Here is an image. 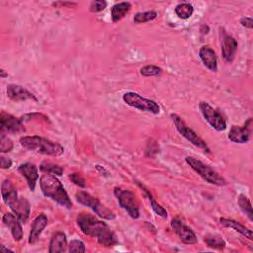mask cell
I'll return each mask as SVG.
<instances>
[{
  "mask_svg": "<svg viewBox=\"0 0 253 253\" xmlns=\"http://www.w3.org/2000/svg\"><path fill=\"white\" fill-rule=\"evenodd\" d=\"M2 221L7 227L11 229V233L14 240L20 241L23 237V229H22V225L20 223L21 220L19 219V217L14 212L13 213L7 212L3 215Z\"/></svg>",
  "mask_w": 253,
  "mask_h": 253,
  "instance_id": "16",
  "label": "cell"
},
{
  "mask_svg": "<svg viewBox=\"0 0 253 253\" xmlns=\"http://www.w3.org/2000/svg\"><path fill=\"white\" fill-rule=\"evenodd\" d=\"M185 161L195 172H197L207 182H209L211 184H213V185H216V186L226 185L225 179L221 175H219L211 166L203 163L202 161H200V160H198V159H196L195 157H192V156H187L185 158Z\"/></svg>",
  "mask_w": 253,
  "mask_h": 253,
  "instance_id": "4",
  "label": "cell"
},
{
  "mask_svg": "<svg viewBox=\"0 0 253 253\" xmlns=\"http://www.w3.org/2000/svg\"><path fill=\"white\" fill-rule=\"evenodd\" d=\"M252 132V119L249 118L243 126H232L228 132V138L235 143H246Z\"/></svg>",
  "mask_w": 253,
  "mask_h": 253,
  "instance_id": "10",
  "label": "cell"
},
{
  "mask_svg": "<svg viewBox=\"0 0 253 253\" xmlns=\"http://www.w3.org/2000/svg\"><path fill=\"white\" fill-rule=\"evenodd\" d=\"M238 205L239 208L241 209V211L248 216V218L250 220H253V211H252V207H251V203L249 201V199L241 194L238 197Z\"/></svg>",
  "mask_w": 253,
  "mask_h": 253,
  "instance_id": "27",
  "label": "cell"
},
{
  "mask_svg": "<svg viewBox=\"0 0 253 253\" xmlns=\"http://www.w3.org/2000/svg\"><path fill=\"white\" fill-rule=\"evenodd\" d=\"M47 225V217L44 213H40L33 221L32 226H31V231L29 235V243L30 244H35L45 226Z\"/></svg>",
  "mask_w": 253,
  "mask_h": 253,
  "instance_id": "19",
  "label": "cell"
},
{
  "mask_svg": "<svg viewBox=\"0 0 253 253\" xmlns=\"http://www.w3.org/2000/svg\"><path fill=\"white\" fill-rule=\"evenodd\" d=\"M13 149V142L10 138L5 136V133L1 131V137H0V151L2 153L9 152Z\"/></svg>",
  "mask_w": 253,
  "mask_h": 253,
  "instance_id": "32",
  "label": "cell"
},
{
  "mask_svg": "<svg viewBox=\"0 0 253 253\" xmlns=\"http://www.w3.org/2000/svg\"><path fill=\"white\" fill-rule=\"evenodd\" d=\"M20 144L29 150H36L50 156H59L64 152V147L61 144L39 135L22 136Z\"/></svg>",
  "mask_w": 253,
  "mask_h": 253,
  "instance_id": "3",
  "label": "cell"
},
{
  "mask_svg": "<svg viewBox=\"0 0 253 253\" xmlns=\"http://www.w3.org/2000/svg\"><path fill=\"white\" fill-rule=\"evenodd\" d=\"M199 108L205 120L212 128L217 131H222L226 128V121L223 115L217 109H214L209 103L204 101L200 102Z\"/></svg>",
  "mask_w": 253,
  "mask_h": 253,
  "instance_id": "9",
  "label": "cell"
},
{
  "mask_svg": "<svg viewBox=\"0 0 253 253\" xmlns=\"http://www.w3.org/2000/svg\"><path fill=\"white\" fill-rule=\"evenodd\" d=\"M69 178H70V180H71L75 185H77L78 187L86 188L85 180H84V178H83L79 173H72V174L69 175Z\"/></svg>",
  "mask_w": 253,
  "mask_h": 253,
  "instance_id": "35",
  "label": "cell"
},
{
  "mask_svg": "<svg viewBox=\"0 0 253 253\" xmlns=\"http://www.w3.org/2000/svg\"><path fill=\"white\" fill-rule=\"evenodd\" d=\"M67 247V240L66 235L62 231H57L51 235L49 241V253H59L66 250Z\"/></svg>",
  "mask_w": 253,
  "mask_h": 253,
  "instance_id": "20",
  "label": "cell"
},
{
  "mask_svg": "<svg viewBox=\"0 0 253 253\" xmlns=\"http://www.w3.org/2000/svg\"><path fill=\"white\" fill-rule=\"evenodd\" d=\"M1 195H2L4 203L7 206H10L12 203H14L19 198L15 186L13 185L11 180H9V179H5L2 182Z\"/></svg>",
  "mask_w": 253,
  "mask_h": 253,
  "instance_id": "21",
  "label": "cell"
},
{
  "mask_svg": "<svg viewBox=\"0 0 253 253\" xmlns=\"http://www.w3.org/2000/svg\"><path fill=\"white\" fill-rule=\"evenodd\" d=\"M1 250H2V251H7V252H8V251H12V250H10V249H8V248H5L4 245H1Z\"/></svg>",
  "mask_w": 253,
  "mask_h": 253,
  "instance_id": "39",
  "label": "cell"
},
{
  "mask_svg": "<svg viewBox=\"0 0 253 253\" xmlns=\"http://www.w3.org/2000/svg\"><path fill=\"white\" fill-rule=\"evenodd\" d=\"M75 199L79 204L91 209L98 216L102 218H105L108 220H113L116 218L115 213L111 210L106 208L97 198L93 197L87 192H84V191L77 192L75 194Z\"/></svg>",
  "mask_w": 253,
  "mask_h": 253,
  "instance_id": "5",
  "label": "cell"
},
{
  "mask_svg": "<svg viewBox=\"0 0 253 253\" xmlns=\"http://www.w3.org/2000/svg\"><path fill=\"white\" fill-rule=\"evenodd\" d=\"M107 7V2L103 1V0H96V1H92L90 4V11L93 13H98L103 11L105 8Z\"/></svg>",
  "mask_w": 253,
  "mask_h": 253,
  "instance_id": "33",
  "label": "cell"
},
{
  "mask_svg": "<svg viewBox=\"0 0 253 253\" xmlns=\"http://www.w3.org/2000/svg\"><path fill=\"white\" fill-rule=\"evenodd\" d=\"M68 251L71 253H83L86 251V248L81 240L72 239L68 245Z\"/></svg>",
  "mask_w": 253,
  "mask_h": 253,
  "instance_id": "31",
  "label": "cell"
},
{
  "mask_svg": "<svg viewBox=\"0 0 253 253\" xmlns=\"http://www.w3.org/2000/svg\"><path fill=\"white\" fill-rule=\"evenodd\" d=\"M162 73V69L156 65H145L140 68V74L145 77H151V76H158Z\"/></svg>",
  "mask_w": 253,
  "mask_h": 253,
  "instance_id": "30",
  "label": "cell"
},
{
  "mask_svg": "<svg viewBox=\"0 0 253 253\" xmlns=\"http://www.w3.org/2000/svg\"><path fill=\"white\" fill-rule=\"evenodd\" d=\"M170 117H171L177 130L183 137H185L188 141H190L195 146L203 149L206 152H210V148H209L208 144L192 128H190L186 125V123L184 122V120L181 117H179L176 114H171Z\"/></svg>",
  "mask_w": 253,
  "mask_h": 253,
  "instance_id": "8",
  "label": "cell"
},
{
  "mask_svg": "<svg viewBox=\"0 0 253 253\" xmlns=\"http://www.w3.org/2000/svg\"><path fill=\"white\" fill-rule=\"evenodd\" d=\"M114 194L120 206L126 211V212L129 214L130 217L132 218L139 217V208H138V203L134 193H132L129 190H125V189L116 187L114 189Z\"/></svg>",
  "mask_w": 253,
  "mask_h": 253,
  "instance_id": "7",
  "label": "cell"
},
{
  "mask_svg": "<svg viewBox=\"0 0 253 253\" xmlns=\"http://www.w3.org/2000/svg\"><path fill=\"white\" fill-rule=\"evenodd\" d=\"M40 169L44 173L57 175V176H60L63 173V169L59 165L54 164L52 162H47V161L42 162L40 165Z\"/></svg>",
  "mask_w": 253,
  "mask_h": 253,
  "instance_id": "26",
  "label": "cell"
},
{
  "mask_svg": "<svg viewBox=\"0 0 253 253\" xmlns=\"http://www.w3.org/2000/svg\"><path fill=\"white\" fill-rule=\"evenodd\" d=\"M171 227L183 243L191 245V244H196L198 242L194 231L179 218L172 219Z\"/></svg>",
  "mask_w": 253,
  "mask_h": 253,
  "instance_id": "11",
  "label": "cell"
},
{
  "mask_svg": "<svg viewBox=\"0 0 253 253\" xmlns=\"http://www.w3.org/2000/svg\"><path fill=\"white\" fill-rule=\"evenodd\" d=\"M157 17V13L155 11H146V12H139L136 13L133 17V22L135 24L146 23L149 21L154 20Z\"/></svg>",
  "mask_w": 253,
  "mask_h": 253,
  "instance_id": "29",
  "label": "cell"
},
{
  "mask_svg": "<svg viewBox=\"0 0 253 253\" xmlns=\"http://www.w3.org/2000/svg\"><path fill=\"white\" fill-rule=\"evenodd\" d=\"M131 5L129 2H120L115 4L111 9V17L114 23L122 20L130 10Z\"/></svg>",
  "mask_w": 253,
  "mask_h": 253,
  "instance_id": "23",
  "label": "cell"
},
{
  "mask_svg": "<svg viewBox=\"0 0 253 253\" xmlns=\"http://www.w3.org/2000/svg\"><path fill=\"white\" fill-rule=\"evenodd\" d=\"M0 122H1V131H7L12 133H19V132L25 131L23 120L18 119L10 114L2 112L0 116Z\"/></svg>",
  "mask_w": 253,
  "mask_h": 253,
  "instance_id": "12",
  "label": "cell"
},
{
  "mask_svg": "<svg viewBox=\"0 0 253 253\" xmlns=\"http://www.w3.org/2000/svg\"><path fill=\"white\" fill-rule=\"evenodd\" d=\"M220 223L225 226V227H229L232 228L233 230L239 232L240 234H242L243 236L247 237L248 239L252 240L253 239V232L251 229L247 228L245 225L241 224L239 221L231 219V218H226V217H220L219 218Z\"/></svg>",
  "mask_w": 253,
  "mask_h": 253,
  "instance_id": "22",
  "label": "cell"
},
{
  "mask_svg": "<svg viewBox=\"0 0 253 253\" xmlns=\"http://www.w3.org/2000/svg\"><path fill=\"white\" fill-rule=\"evenodd\" d=\"M18 171L21 173L22 176H24L27 180L28 186L32 192L35 191L36 183L39 179V171L37 166L34 163L26 162L19 166Z\"/></svg>",
  "mask_w": 253,
  "mask_h": 253,
  "instance_id": "15",
  "label": "cell"
},
{
  "mask_svg": "<svg viewBox=\"0 0 253 253\" xmlns=\"http://www.w3.org/2000/svg\"><path fill=\"white\" fill-rule=\"evenodd\" d=\"M157 152H159V146L156 143V141H149L147 143V147L145 149V155L146 156H153L154 154H156Z\"/></svg>",
  "mask_w": 253,
  "mask_h": 253,
  "instance_id": "34",
  "label": "cell"
},
{
  "mask_svg": "<svg viewBox=\"0 0 253 253\" xmlns=\"http://www.w3.org/2000/svg\"><path fill=\"white\" fill-rule=\"evenodd\" d=\"M193 12H194V7L189 3H181L175 7V13L180 19L186 20L190 18Z\"/></svg>",
  "mask_w": 253,
  "mask_h": 253,
  "instance_id": "25",
  "label": "cell"
},
{
  "mask_svg": "<svg viewBox=\"0 0 253 253\" xmlns=\"http://www.w3.org/2000/svg\"><path fill=\"white\" fill-rule=\"evenodd\" d=\"M123 100L126 105L136 108L140 111L149 112L154 115L159 114V112H160V107L155 101L144 98L135 92L125 93L123 95Z\"/></svg>",
  "mask_w": 253,
  "mask_h": 253,
  "instance_id": "6",
  "label": "cell"
},
{
  "mask_svg": "<svg viewBox=\"0 0 253 253\" xmlns=\"http://www.w3.org/2000/svg\"><path fill=\"white\" fill-rule=\"evenodd\" d=\"M240 24L244 28L252 29L253 28V20L250 17H243L240 19Z\"/></svg>",
  "mask_w": 253,
  "mask_h": 253,
  "instance_id": "36",
  "label": "cell"
},
{
  "mask_svg": "<svg viewBox=\"0 0 253 253\" xmlns=\"http://www.w3.org/2000/svg\"><path fill=\"white\" fill-rule=\"evenodd\" d=\"M137 184H138V186L141 188V189H143V192L146 194V196L148 197V200H149V202H150V206H151V209H152V211L157 214V215H159V216H161V217H163V218H166L167 217V211H166V210L163 208V207H161L155 200H154V198L152 197V195L150 194V192L143 186V185H141L140 183H138V182H136Z\"/></svg>",
  "mask_w": 253,
  "mask_h": 253,
  "instance_id": "24",
  "label": "cell"
},
{
  "mask_svg": "<svg viewBox=\"0 0 253 253\" xmlns=\"http://www.w3.org/2000/svg\"><path fill=\"white\" fill-rule=\"evenodd\" d=\"M0 165L2 169H8L12 165V160L10 158H7L5 156H0Z\"/></svg>",
  "mask_w": 253,
  "mask_h": 253,
  "instance_id": "37",
  "label": "cell"
},
{
  "mask_svg": "<svg viewBox=\"0 0 253 253\" xmlns=\"http://www.w3.org/2000/svg\"><path fill=\"white\" fill-rule=\"evenodd\" d=\"M205 242L209 247L215 248V249H221L225 247V241L218 235H212L209 234L205 236Z\"/></svg>",
  "mask_w": 253,
  "mask_h": 253,
  "instance_id": "28",
  "label": "cell"
},
{
  "mask_svg": "<svg viewBox=\"0 0 253 253\" xmlns=\"http://www.w3.org/2000/svg\"><path fill=\"white\" fill-rule=\"evenodd\" d=\"M7 96L16 102L26 101V100H34L38 101V99L35 97L33 93H31L29 90L24 88L21 85L17 84H9L7 86Z\"/></svg>",
  "mask_w": 253,
  "mask_h": 253,
  "instance_id": "14",
  "label": "cell"
},
{
  "mask_svg": "<svg viewBox=\"0 0 253 253\" xmlns=\"http://www.w3.org/2000/svg\"><path fill=\"white\" fill-rule=\"evenodd\" d=\"M77 224L81 231L89 236H96L98 243L111 247L117 244L118 239L116 234L110 229L108 224L98 218H96L91 213L81 212L76 218Z\"/></svg>",
  "mask_w": 253,
  "mask_h": 253,
  "instance_id": "1",
  "label": "cell"
},
{
  "mask_svg": "<svg viewBox=\"0 0 253 253\" xmlns=\"http://www.w3.org/2000/svg\"><path fill=\"white\" fill-rule=\"evenodd\" d=\"M0 76H1V78H5L8 76V73H6L4 69H0Z\"/></svg>",
  "mask_w": 253,
  "mask_h": 253,
  "instance_id": "38",
  "label": "cell"
},
{
  "mask_svg": "<svg viewBox=\"0 0 253 253\" xmlns=\"http://www.w3.org/2000/svg\"><path fill=\"white\" fill-rule=\"evenodd\" d=\"M40 186L42 194L60 205L61 207L71 209L72 203L66 193L62 183L55 177V175L45 173L40 179Z\"/></svg>",
  "mask_w": 253,
  "mask_h": 253,
  "instance_id": "2",
  "label": "cell"
},
{
  "mask_svg": "<svg viewBox=\"0 0 253 253\" xmlns=\"http://www.w3.org/2000/svg\"><path fill=\"white\" fill-rule=\"evenodd\" d=\"M199 56L203 64L212 72L217 71V57L214 50L209 45H203L199 50Z\"/></svg>",
  "mask_w": 253,
  "mask_h": 253,
  "instance_id": "17",
  "label": "cell"
},
{
  "mask_svg": "<svg viewBox=\"0 0 253 253\" xmlns=\"http://www.w3.org/2000/svg\"><path fill=\"white\" fill-rule=\"evenodd\" d=\"M9 208L11 211L19 217L21 222H26L29 218L31 208L30 203L23 197L18 198L14 203H12Z\"/></svg>",
  "mask_w": 253,
  "mask_h": 253,
  "instance_id": "18",
  "label": "cell"
},
{
  "mask_svg": "<svg viewBox=\"0 0 253 253\" xmlns=\"http://www.w3.org/2000/svg\"><path fill=\"white\" fill-rule=\"evenodd\" d=\"M221 51H222V57L226 62H231L234 57H235V53L237 50V41L227 35L225 32L221 33Z\"/></svg>",
  "mask_w": 253,
  "mask_h": 253,
  "instance_id": "13",
  "label": "cell"
}]
</instances>
